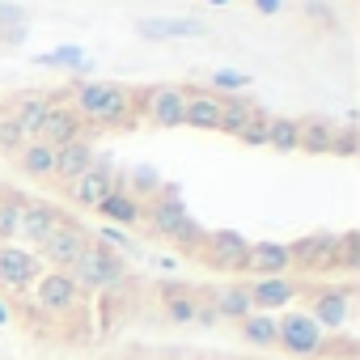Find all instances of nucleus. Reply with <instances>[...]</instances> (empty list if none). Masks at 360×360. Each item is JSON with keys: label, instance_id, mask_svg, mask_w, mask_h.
<instances>
[{"label": "nucleus", "instance_id": "nucleus-15", "mask_svg": "<svg viewBox=\"0 0 360 360\" xmlns=\"http://www.w3.org/2000/svg\"><path fill=\"white\" fill-rule=\"evenodd\" d=\"M309 292V318L322 326V335L343 330V322L352 318V288H305Z\"/></svg>", "mask_w": 360, "mask_h": 360}, {"label": "nucleus", "instance_id": "nucleus-8", "mask_svg": "<svg viewBox=\"0 0 360 360\" xmlns=\"http://www.w3.org/2000/svg\"><path fill=\"white\" fill-rule=\"evenodd\" d=\"M246 246H250V238H242L238 229H217V233H208V238H204V246H200V255H195V259H200L208 271H229V276H242Z\"/></svg>", "mask_w": 360, "mask_h": 360}, {"label": "nucleus", "instance_id": "nucleus-17", "mask_svg": "<svg viewBox=\"0 0 360 360\" xmlns=\"http://www.w3.org/2000/svg\"><path fill=\"white\" fill-rule=\"evenodd\" d=\"M204 297H208L217 322H242L246 314H255L250 292H246V280H225L217 288H204Z\"/></svg>", "mask_w": 360, "mask_h": 360}, {"label": "nucleus", "instance_id": "nucleus-38", "mask_svg": "<svg viewBox=\"0 0 360 360\" xmlns=\"http://www.w3.org/2000/svg\"><path fill=\"white\" fill-rule=\"evenodd\" d=\"M9 318H13V314L5 309V301H0V326H9Z\"/></svg>", "mask_w": 360, "mask_h": 360}, {"label": "nucleus", "instance_id": "nucleus-37", "mask_svg": "<svg viewBox=\"0 0 360 360\" xmlns=\"http://www.w3.org/2000/svg\"><path fill=\"white\" fill-rule=\"evenodd\" d=\"M255 9H259V13H267V18H271V13H280V0H255Z\"/></svg>", "mask_w": 360, "mask_h": 360}, {"label": "nucleus", "instance_id": "nucleus-30", "mask_svg": "<svg viewBox=\"0 0 360 360\" xmlns=\"http://www.w3.org/2000/svg\"><path fill=\"white\" fill-rule=\"evenodd\" d=\"M267 148H276V153H297V119L271 115V123H267Z\"/></svg>", "mask_w": 360, "mask_h": 360}, {"label": "nucleus", "instance_id": "nucleus-29", "mask_svg": "<svg viewBox=\"0 0 360 360\" xmlns=\"http://www.w3.org/2000/svg\"><path fill=\"white\" fill-rule=\"evenodd\" d=\"M22 204H26V195H13V191H5V187H0V242H9V238H18Z\"/></svg>", "mask_w": 360, "mask_h": 360}, {"label": "nucleus", "instance_id": "nucleus-14", "mask_svg": "<svg viewBox=\"0 0 360 360\" xmlns=\"http://www.w3.org/2000/svg\"><path fill=\"white\" fill-rule=\"evenodd\" d=\"M246 292L259 314H276V309H288L297 297H305V284L292 276H276V280H246Z\"/></svg>", "mask_w": 360, "mask_h": 360}, {"label": "nucleus", "instance_id": "nucleus-39", "mask_svg": "<svg viewBox=\"0 0 360 360\" xmlns=\"http://www.w3.org/2000/svg\"><path fill=\"white\" fill-rule=\"evenodd\" d=\"M208 5H229V0H208Z\"/></svg>", "mask_w": 360, "mask_h": 360}, {"label": "nucleus", "instance_id": "nucleus-33", "mask_svg": "<svg viewBox=\"0 0 360 360\" xmlns=\"http://www.w3.org/2000/svg\"><path fill=\"white\" fill-rule=\"evenodd\" d=\"M360 263V233H339V250H335V267H343V271H352Z\"/></svg>", "mask_w": 360, "mask_h": 360}, {"label": "nucleus", "instance_id": "nucleus-13", "mask_svg": "<svg viewBox=\"0 0 360 360\" xmlns=\"http://www.w3.org/2000/svg\"><path fill=\"white\" fill-rule=\"evenodd\" d=\"M335 250H339V233H305L288 242L292 271H326L335 267Z\"/></svg>", "mask_w": 360, "mask_h": 360}, {"label": "nucleus", "instance_id": "nucleus-32", "mask_svg": "<svg viewBox=\"0 0 360 360\" xmlns=\"http://www.w3.org/2000/svg\"><path fill=\"white\" fill-rule=\"evenodd\" d=\"M267 123H271V115H267V110H259V115L238 131V140H242V144H250V148H267Z\"/></svg>", "mask_w": 360, "mask_h": 360}, {"label": "nucleus", "instance_id": "nucleus-24", "mask_svg": "<svg viewBox=\"0 0 360 360\" xmlns=\"http://www.w3.org/2000/svg\"><path fill=\"white\" fill-rule=\"evenodd\" d=\"M140 204H144V200H136L127 187L115 183V191L98 204V212H102L110 225H119V229H136V225H140Z\"/></svg>", "mask_w": 360, "mask_h": 360}, {"label": "nucleus", "instance_id": "nucleus-22", "mask_svg": "<svg viewBox=\"0 0 360 360\" xmlns=\"http://www.w3.org/2000/svg\"><path fill=\"white\" fill-rule=\"evenodd\" d=\"M335 144V123L318 119V115H305L297 119V153H309V157H326Z\"/></svg>", "mask_w": 360, "mask_h": 360}, {"label": "nucleus", "instance_id": "nucleus-6", "mask_svg": "<svg viewBox=\"0 0 360 360\" xmlns=\"http://www.w3.org/2000/svg\"><path fill=\"white\" fill-rule=\"evenodd\" d=\"M26 297H30V309L43 318H68L81 309V292H77L68 271H43Z\"/></svg>", "mask_w": 360, "mask_h": 360}, {"label": "nucleus", "instance_id": "nucleus-23", "mask_svg": "<svg viewBox=\"0 0 360 360\" xmlns=\"http://www.w3.org/2000/svg\"><path fill=\"white\" fill-rule=\"evenodd\" d=\"M259 110H263V106H259L255 98H246V94H221V123H217V131H225V136L238 140V131H242Z\"/></svg>", "mask_w": 360, "mask_h": 360}, {"label": "nucleus", "instance_id": "nucleus-26", "mask_svg": "<svg viewBox=\"0 0 360 360\" xmlns=\"http://www.w3.org/2000/svg\"><path fill=\"white\" fill-rule=\"evenodd\" d=\"M13 161H18V169L26 178H39V183H51V174H56V148H47L39 140H26Z\"/></svg>", "mask_w": 360, "mask_h": 360}, {"label": "nucleus", "instance_id": "nucleus-12", "mask_svg": "<svg viewBox=\"0 0 360 360\" xmlns=\"http://www.w3.org/2000/svg\"><path fill=\"white\" fill-rule=\"evenodd\" d=\"M157 297H161V314H165L174 326H191V322L200 318V305H204V288L183 284V280L157 284Z\"/></svg>", "mask_w": 360, "mask_h": 360}, {"label": "nucleus", "instance_id": "nucleus-3", "mask_svg": "<svg viewBox=\"0 0 360 360\" xmlns=\"http://www.w3.org/2000/svg\"><path fill=\"white\" fill-rule=\"evenodd\" d=\"M187 221H191V212H187V204H183V195H178L174 183H161V191L140 204V225H144L148 238L174 242V233L183 229Z\"/></svg>", "mask_w": 360, "mask_h": 360}, {"label": "nucleus", "instance_id": "nucleus-36", "mask_svg": "<svg viewBox=\"0 0 360 360\" xmlns=\"http://www.w3.org/2000/svg\"><path fill=\"white\" fill-rule=\"evenodd\" d=\"M246 85H250V77L229 72V68H221V72L212 77V89H217V94H225V89H246Z\"/></svg>", "mask_w": 360, "mask_h": 360}, {"label": "nucleus", "instance_id": "nucleus-19", "mask_svg": "<svg viewBox=\"0 0 360 360\" xmlns=\"http://www.w3.org/2000/svg\"><path fill=\"white\" fill-rule=\"evenodd\" d=\"M221 123V94L217 89H183V127H204V131H217Z\"/></svg>", "mask_w": 360, "mask_h": 360}, {"label": "nucleus", "instance_id": "nucleus-34", "mask_svg": "<svg viewBox=\"0 0 360 360\" xmlns=\"http://www.w3.org/2000/svg\"><path fill=\"white\" fill-rule=\"evenodd\" d=\"M30 136L13 123V119H5V115H0V153H9V157H18L22 153V144H26Z\"/></svg>", "mask_w": 360, "mask_h": 360}, {"label": "nucleus", "instance_id": "nucleus-21", "mask_svg": "<svg viewBox=\"0 0 360 360\" xmlns=\"http://www.w3.org/2000/svg\"><path fill=\"white\" fill-rule=\"evenodd\" d=\"M98 161V153H94V144L89 140H72V144H64V148H56V183H72V178H81L89 165Z\"/></svg>", "mask_w": 360, "mask_h": 360}, {"label": "nucleus", "instance_id": "nucleus-18", "mask_svg": "<svg viewBox=\"0 0 360 360\" xmlns=\"http://www.w3.org/2000/svg\"><path fill=\"white\" fill-rule=\"evenodd\" d=\"M47 110H51V98L47 94H39V89H22V94H13L9 102H5V119H13L30 140H34V131H39V123L47 119Z\"/></svg>", "mask_w": 360, "mask_h": 360}, {"label": "nucleus", "instance_id": "nucleus-7", "mask_svg": "<svg viewBox=\"0 0 360 360\" xmlns=\"http://www.w3.org/2000/svg\"><path fill=\"white\" fill-rule=\"evenodd\" d=\"M43 271L47 267L34 259V250H22L13 242H0V292H5V297H26Z\"/></svg>", "mask_w": 360, "mask_h": 360}, {"label": "nucleus", "instance_id": "nucleus-27", "mask_svg": "<svg viewBox=\"0 0 360 360\" xmlns=\"http://www.w3.org/2000/svg\"><path fill=\"white\" fill-rule=\"evenodd\" d=\"M238 335H242V343H250V347H259V352H267V347H276V314H246L242 322H238Z\"/></svg>", "mask_w": 360, "mask_h": 360}, {"label": "nucleus", "instance_id": "nucleus-10", "mask_svg": "<svg viewBox=\"0 0 360 360\" xmlns=\"http://www.w3.org/2000/svg\"><path fill=\"white\" fill-rule=\"evenodd\" d=\"M140 110L153 127H183V85H140Z\"/></svg>", "mask_w": 360, "mask_h": 360}, {"label": "nucleus", "instance_id": "nucleus-20", "mask_svg": "<svg viewBox=\"0 0 360 360\" xmlns=\"http://www.w3.org/2000/svg\"><path fill=\"white\" fill-rule=\"evenodd\" d=\"M64 221V208H56V204H47V200H26L22 204V221H18V238H26V242H47L51 238V229Z\"/></svg>", "mask_w": 360, "mask_h": 360}, {"label": "nucleus", "instance_id": "nucleus-1", "mask_svg": "<svg viewBox=\"0 0 360 360\" xmlns=\"http://www.w3.org/2000/svg\"><path fill=\"white\" fill-rule=\"evenodd\" d=\"M68 98L77 119L89 127H127L136 123V110H140V89L110 85V81H77Z\"/></svg>", "mask_w": 360, "mask_h": 360}, {"label": "nucleus", "instance_id": "nucleus-9", "mask_svg": "<svg viewBox=\"0 0 360 360\" xmlns=\"http://www.w3.org/2000/svg\"><path fill=\"white\" fill-rule=\"evenodd\" d=\"M115 183H119V169H115L110 161H94L81 178H72L64 191H68V200H72V204H81V208L98 212V204L115 191Z\"/></svg>", "mask_w": 360, "mask_h": 360}, {"label": "nucleus", "instance_id": "nucleus-35", "mask_svg": "<svg viewBox=\"0 0 360 360\" xmlns=\"http://www.w3.org/2000/svg\"><path fill=\"white\" fill-rule=\"evenodd\" d=\"M356 153H360V136H356V127H335L330 157H356Z\"/></svg>", "mask_w": 360, "mask_h": 360}, {"label": "nucleus", "instance_id": "nucleus-2", "mask_svg": "<svg viewBox=\"0 0 360 360\" xmlns=\"http://www.w3.org/2000/svg\"><path fill=\"white\" fill-rule=\"evenodd\" d=\"M68 276H72V284H77L81 297H94V292H110V288H119V284L127 280V263H123L119 255L102 250L98 242H89V246L81 250V259L68 267Z\"/></svg>", "mask_w": 360, "mask_h": 360}, {"label": "nucleus", "instance_id": "nucleus-11", "mask_svg": "<svg viewBox=\"0 0 360 360\" xmlns=\"http://www.w3.org/2000/svg\"><path fill=\"white\" fill-rule=\"evenodd\" d=\"M242 276H246V280H276V276H292L288 242H250V246H246Z\"/></svg>", "mask_w": 360, "mask_h": 360}, {"label": "nucleus", "instance_id": "nucleus-31", "mask_svg": "<svg viewBox=\"0 0 360 360\" xmlns=\"http://www.w3.org/2000/svg\"><path fill=\"white\" fill-rule=\"evenodd\" d=\"M204 238H208V229H204V225H200V221L191 217V221H187L183 229H178V233H174V246H178V250H183V255H200V246H204Z\"/></svg>", "mask_w": 360, "mask_h": 360}, {"label": "nucleus", "instance_id": "nucleus-28", "mask_svg": "<svg viewBox=\"0 0 360 360\" xmlns=\"http://www.w3.org/2000/svg\"><path fill=\"white\" fill-rule=\"evenodd\" d=\"M34 64H39V68H81V72L94 68V60H89L81 47H56V51H43V56H34Z\"/></svg>", "mask_w": 360, "mask_h": 360}, {"label": "nucleus", "instance_id": "nucleus-4", "mask_svg": "<svg viewBox=\"0 0 360 360\" xmlns=\"http://www.w3.org/2000/svg\"><path fill=\"white\" fill-rule=\"evenodd\" d=\"M276 347L288 352L292 360H318L326 347V335L305 309H288L284 318H276Z\"/></svg>", "mask_w": 360, "mask_h": 360}, {"label": "nucleus", "instance_id": "nucleus-5", "mask_svg": "<svg viewBox=\"0 0 360 360\" xmlns=\"http://www.w3.org/2000/svg\"><path fill=\"white\" fill-rule=\"evenodd\" d=\"M89 242H94V233H89L81 221H72V217L64 212V221L51 229V238L39 242V255H34V259H39L47 271H68V267L81 259V250H85Z\"/></svg>", "mask_w": 360, "mask_h": 360}, {"label": "nucleus", "instance_id": "nucleus-16", "mask_svg": "<svg viewBox=\"0 0 360 360\" xmlns=\"http://www.w3.org/2000/svg\"><path fill=\"white\" fill-rule=\"evenodd\" d=\"M34 140L47 144V148H64V144H72V140H85V123L77 119V110H72L68 102H56V106L47 110V119L39 123Z\"/></svg>", "mask_w": 360, "mask_h": 360}, {"label": "nucleus", "instance_id": "nucleus-25", "mask_svg": "<svg viewBox=\"0 0 360 360\" xmlns=\"http://www.w3.org/2000/svg\"><path fill=\"white\" fill-rule=\"evenodd\" d=\"M136 30L144 39H200L204 34V26L191 18H140Z\"/></svg>", "mask_w": 360, "mask_h": 360}]
</instances>
